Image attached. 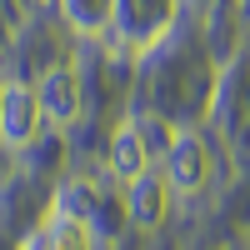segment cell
Wrapping results in <instances>:
<instances>
[{
	"instance_id": "ba28073f",
	"label": "cell",
	"mask_w": 250,
	"mask_h": 250,
	"mask_svg": "<svg viewBox=\"0 0 250 250\" xmlns=\"http://www.w3.org/2000/svg\"><path fill=\"white\" fill-rule=\"evenodd\" d=\"M65 5V20L80 35H105L115 20V0H60Z\"/></svg>"
},
{
	"instance_id": "6da1fadb",
	"label": "cell",
	"mask_w": 250,
	"mask_h": 250,
	"mask_svg": "<svg viewBox=\"0 0 250 250\" xmlns=\"http://www.w3.org/2000/svg\"><path fill=\"white\" fill-rule=\"evenodd\" d=\"M210 170L215 160L205 150L200 135H175V145L165 150V180H170L175 195H200L205 185H210Z\"/></svg>"
},
{
	"instance_id": "7a4b0ae2",
	"label": "cell",
	"mask_w": 250,
	"mask_h": 250,
	"mask_svg": "<svg viewBox=\"0 0 250 250\" xmlns=\"http://www.w3.org/2000/svg\"><path fill=\"white\" fill-rule=\"evenodd\" d=\"M170 20H175V0H115L110 30H120L130 45H150Z\"/></svg>"
},
{
	"instance_id": "277c9868",
	"label": "cell",
	"mask_w": 250,
	"mask_h": 250,
	"mask_svg": "<svg viewBox=\"0 0 250 250\" xmlns=\"http://www.w3.org/2000/svg\"><path fill=\"white\" fill-rule=\"evenodd\" d=\"M35 95H40V115L50 125H75V115H80V75H75V65L45 70Z\"/></svg>"
},
{
	"instance_id": "52a82bcc",
	"label": "cell",
	"mask_w": 250,
	"mask_h": 250,
	"mask_svg": "<svg viewBox=\"0 0 250 250\" xmlns=\"http://www.w3.org/2000/svg\"><path fill=\"white\" fill-rule=\"evenodd\" d=\"M40 250H95V235H90V225L80 220V215L55 210V220L45 225V240H40Z\"/></svg>"
},
{
	"instance_id": "30bf717a",
	"label": "cell",
	"mask_w": 250,
	"mask_h": 250,
	"mask_svg": "<svg viewBox=\"0 0 250 250\" xmlns=\"http://www.w3.org/2000/svg\"><path fill=\"white\" fill-rule=\"evenodd\" d=\"M240 5H245V15H250V0H240Z\"/></svg>"
},
{
	"instance_id": "5b68a950",
	"label": "cell",
	"mask_w": 250,
	"mask_h": 250,
	"mask_svg": "<svg viewBox=\"0 0 250 250\" xmlns=\"http://www.w3.org/2000/svg\"><path fill=\"white\" fill-rule=\"evenodd\" d=\"M40 95L30 85H5V115H0V140L5 145H30L40 135Z\"/></svg>"
},
{
	"instance_id": "3957f363",
	"label": "cell",
	"mask_w": 250,
	"mask_h": 250,
	"mask_svg": "<svg viewBox=\"0 0 250 250\" xmlns=\"http://www.w3.org/2000/svg\"><path fill=\"white\" fill-rule=\"evenodd\" d=\"M170 205H175V190H170V180H165V170H145L140 180L125 185V210H130V220L140 230H155V225L170 215Z\"/></svg>"
},
{
	"instance_id": "8992f818",
	"label": "cell",
	"mask_w": 250,
	"mask_h": 250,
	"mask_svg": "<svg viewBox=\"0 0 250 250\" xmlns=\"http://www.w3.org/2000/svg\"><path fill=\"white\" fill-rule=\"evenodd\" d=\"M145 170H150V150H145L140 125H120L115 140H110V175H115L120 185H130V180H140Z\"/></svg>"
},
{
	"instance_id": "9c48e42d",
	"label": "cell",
	"mask_w": 250,
	"mask_h": 250,
	"mask_svg": "<svg viewBox=\"0 0 250 250\" xmlns=\"http://www.w3.org/2000/svg\"><path fill=\"white\" fill-rule=\"evenodd\" d=\"M0 115H5V85H0Z\"/></svg>"
}]
</instances>
